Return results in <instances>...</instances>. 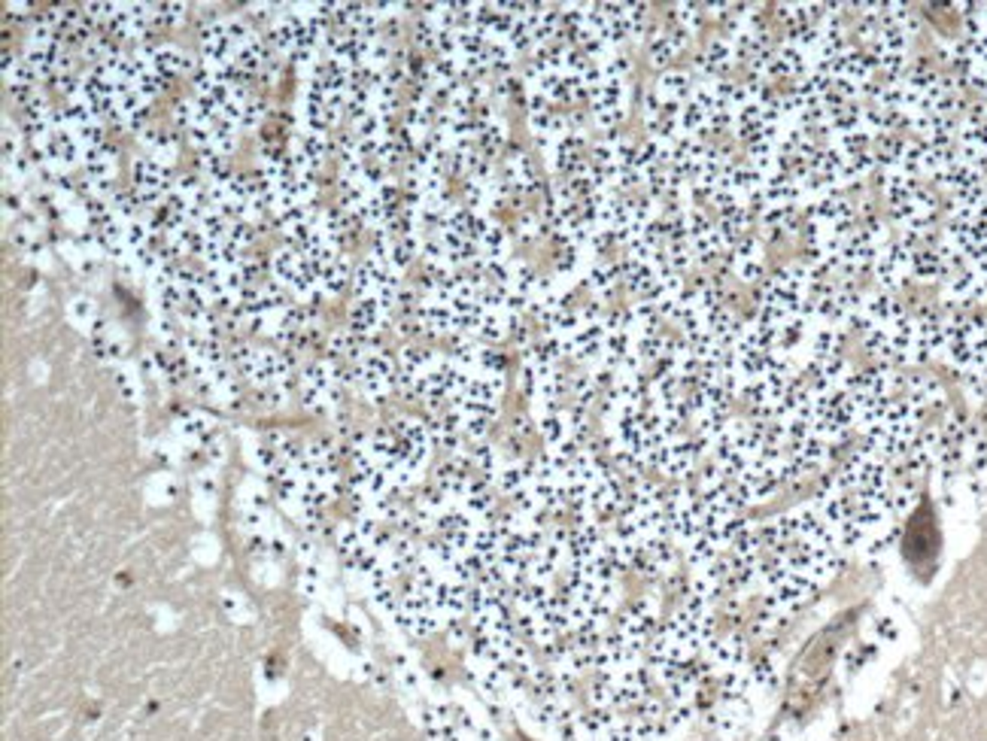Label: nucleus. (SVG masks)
<instances>
[{"label": "nucleus", "instance_id": "1", "mask_svg": "<svg viewBox=\"0 0 987 741\" xmlns=\"http://www.w3.org/2000/svg\"><path fill=\"white\" fill-rule=\"evenodd\" d=\"M301 271V253L292 247H279L271 253V280H277L283 289H292L295 277Z\"/></svg>", "mask_w": 987, "mask_h": 741}, {"label": "nucleus", "instance_id": "2", "mask_svg": "<svg viewBox=\"0 0 987 741\" xmlns=\"http://www.w3.org/2000/svg\"><path fill=\"white\" fill-rule=\"evenodd\" d=\"M83 165H85L88 180L109 183L113 180V170H116V146L107 143V146H98V150H88Z\"/></svg>", "mask_w": 987, "mask_h": 741}, {"label": "nucleus", "instance_id": "3", "mask_svg": "<svg viewBox=\"0 0 987 741\" xmlns=\"http://www.w3.org/2000/svg\"><path fill=\"white\" fill-rule=\"evenodd\" d=\"M98 310H94V301L92 298H73L70 304V322L79 325V329L85 331V335H92L94 322H98Z\"/></svg>", "mask_w": 987, "mask_h": 741}]
</instances>
